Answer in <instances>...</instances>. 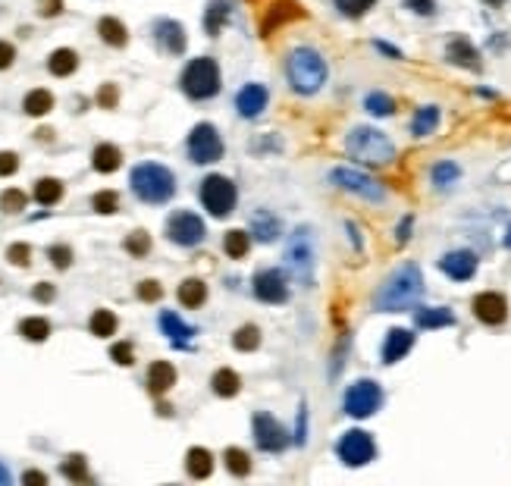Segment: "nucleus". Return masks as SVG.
<instances>
[{"instance_id":"nucleus-6","label":"nucleus","mask_w":511,"mask_h":486,"mask_svg":"<svg viewBox=\"0 0 511 486\" xmlns=\"http://www.w3.org/2000/svg\"><path fill=\"white\" fill-rule=\"evenodd\" d=\"M182 91L195 100H207L220 91V66L210 57H198L182 69Z\"/></svg>"},{"instance_id":"nucleus-31","label":"nucleus","mask_w":511,"mask_h":486,"mask_svg":"<svg viewBox=\"0 0 511 486\" xmlns=\"http://www.w3.org/2000/svg\"><path fill=\"white\" fill-rule=\"evenodd\" d=\"M414 320H418L420 329H439V326H452L455 324V314L445 311V308H420Z\"/></svg>"},{"instance_id":"nucleus-33","label":"nucleus","mask_w":511,"mask_h":486,"mask_svg":"<svg viewBox=\"0 0 511 486\" xmlns=\"http://www.w3.org/2000/svg\"><path fill=\"white\" fill-rule=\"evenodd\" d=\"M179 301H182L185 308H201V304L207 301V286H204L201 279H182V286H179Z\"/></svg>"},{"instance_id":"nucleus-60","label":"nucleus","mask_w":511,"mask_h":486,"mask_svg":"<svg viewBox=\"0 0 511 486\" xmlns=\"http://www.w3.org/2000/svg\"><path fill=\"white\" fill-rule=\"evenodd\" d=\"M408 229H411V217H408L405 223L398 226V242H402V245H405V242H408Z\"/></svg>"},{"instance_id":"nucleus-24","label":"nucleus","mask_w":511,"mask_h":486,"mask_svg":"<svg viewBox=\"0 0 511 486\" xmlns=\"http://www.w3.org/2000/svg\"><path fill=\"white\" fill-rule=\"evenodd\" d=\"M185 470L195 480H207V477L214 474V455L207 449H201V445H195V449H188V455H185Z\"/></svg>"},{"instance_id":"nucleus-48","label":"nucleus","mask_w":511,"mask_h":486,"mask_svg":"<svg viewBox=\"0 0 511 486\" xmlns=\"http://www.w3.org/2000/svg\"><path fill=\"white\" fill-rule=\"evenodd\" d=\"M110 358L120 367H132L135 364V348H132V342H116L113 348H110Z\"/></svg>"},{"instance_id":"nucleus-44","label":"nucleus","mask_w":511,"mask_h":486,"mask_svg":"<svg viewBox=\"0 0 511 486\" xmlns=\"http://www.w3.org/2000/svg\"><path fill=\"white\" fill-rule=\"evenodd\" d=\"M125 251H129V254H135V257H145L148 251H151V235H148L145 229L129 232V235H125Z\"/></svg>"},{"instance_id":"nucleus-37","label":"nucleus","mask_w":511,"mask_h":486,"mask_svg":"<svg viewBox=\"0 0 511 486\" xmlns=\"http://www.w3.org/2000/svg\"><path fill=\"white\" fill-rule=\"evenodd\" d=\"M436 125H439V110L436 107H420L418 116H414V123H411V132L418 138H423V135H430Z\"/></svg>"},{"instance_id":"nucleus-7","label":"nucleus","mask_w":511,"mask_h":486,"mask_svg":"<svg viewBox=\"0 0 511 486\" xmlns=\"http://www.w3.org/2000/svg\"><path fill=\"white\" fill-rule=\"evenodd\" d=\"M336 455H339V461L342 465H349V467L371 465L373 455H376L373 436L364 433V430H349V433H342L339 445H336Z\"/></svg>"},{"instance_id":"nucleus-52","label":"nucleus","mask_w":511,"mask_h":486,"mask_svg":"<svg viewBox=\"0 0 511 486\" xmlns=\"http://www.w3.org/2000/svg\"><path fill=\"white\" fill-rule=\"evenodd\" d=\"M116 104H120V91H116V85H100V91H98V107H104V110H113Z\"/></svg>"},{"instance_id":"nucleus-21","label":"nucleus","mask_w":511,"mask_h":486,"mask_svg":"<svg viewBox=\"0 0 511 486\" xmlns=\"http://www.w3.org/2000/svg\"><path fill=\"white\" fill-rule=\"evenodd\" d=\"M411 345H414V336L408 329H389L386 342H383V361L396 364V361H402L411 351Z\"/></svg>"},{"instance_id":"nucleus-47","label":"nucleus","mask_w":511,"mask_h":486,"mask_svg":"<svg viewBox=\"0 0 511 486\" xmlns=\"http://www.w3.org/2000/svg\"><path fill=\"white\" fill-rule=\"evenodd\" d=\"M135 295L141 298V301L154 304V301H160V298H163V286H160V282H157V279H145V282H138Z\"/></svg>"},{"instance_id":"nucleus-62","label":"nucleus","mask_w":511,"mask_h":486,"mask_svg":"<svg viewBox=\"0 0 511 486\" xmlns=\"http://www.w3.org/2000/svg\"><path fill=\"white\" fill-rule=\"evenodd\" d=\"M505 245L511 248V226H508V232H505Z\"/></svg>"},{"instance_id":"nucleus-27","label":"nucleus","mask_w":511,"mask_h":486,"mask_svg":"<svg viewBox=\"0 0 511 486\" xmlns=\"http://www.w3.org/2000/svg\"><path fill=\"white\" fill-rule=\"evenodd\" d=\"M98 35L104 38V44H110V47H123L129 41V31H125V26L116 16H104V19L98 22Z\"/></svg>"},{"instance_id":"nucleus-22","label":"nucleus","mask_w":511,"mask_h":486,"mask_svg":"<svg viewBox=\"0 0 511 486\" xmlns=\"http://www.w3.org/2000/svg\"><path fill=\"white\" fill-rule=\"evenodd\" d=\"M445 57L452 63H458V66H468V69H480V53H477V47L468 41V38H452L449 47H445Z\"/></svg>"},{"instance_id":"nucleus-20","label":"nucleus","mask_w":511,"mask_h":486,"mask_svg":"<svg viewBox=\"0 0 511 486\" xmlns=\"http://www.w3.org/2000/svg\"><path fill=\"white\" fill-rule=\"evenodd\" d=\"M172 386H176V367L170 361H154L148 367V389H151V395H163Z\"/></svg>"},{"instance_id":"nucleus-8","label":"nucleus","mask_w":511,"mask_h":486,"mask_svg":"<svg viewBox=\"0 0 511 486\" xmlns=\"http://www.w3.org/2000/svg\"><path fill=\"white\" fill-rule=\"evenodd\" d=\"M380 405L383 389L373 380H358L345 392V414H351V418H371V414L380 411Z\"/></svg>"},{"instance_id":"nucleus-4","label":"nucleus","mask_w":511,"mask_h":486,"mask_svg":"<svg viewBox=\"0 0 511 486\" xmlns=\"http://www.w3.org/2000/svg\"><path fill=\"white\" fill-rule=\"evenodd\" d=\"M345 148H349V154L355 157V160L371 163V167H383V163H389L392 157H396V145H392L380 129H367V125L351 129Z\"/></svg>"},{"instance_id":"nucleus-53","label":"nucleus","mask_w":511,"mask_h":486,"mask_svg":"<svg viewBox=\"0 0 511 486\" xmlns=\"http://www.w3.org/2000/svg\"><path fill=\"white\" fill-rule=\"evenodd\" d=\"M19 170V157H16L13 151H0V176H13V172Z\"/></svg>"},{"instance_id":"nucleus-34","label":"nucleus","mask_w":511,"mask_h":486,"mask_svg":"<svg viewBox=\"0 0 511 486\" xmlns=\"http://www.w3.org/2000/svg\"><path fill=\"white\" fill-rule=\"evenodd\" d=\"M88 326H91V336H98V339H110V336L116 333V314L107 311V308H98L91 314Z\"/></svg>"},{"instance_id":"nucleus-13","label":"nucleus","mask_w":511,"mask_h":486,"mask_svg":"<svg viewBox=\"0 0 511 486\" xmlns=\"http://www.w3.org/2000/svg\"><path fill=\"white\" fill-rule=\"evenodd\" d=\"M254 443L261 445L264 452H282L289 445V430L267 411L254 414Z\"/></svg>"},{"instance_id":"nucleus-45","label":"nucleus","mask_w":511,"mask_h":486,"mask_svg":"<svg viewBox=\"0 0 511 486\" xmlns=\"http://www.w3.org/2000/svg\"><path fill=\"white\" fill-rule=\"evenodd\" d=\"M26 195L19 192V188H6L4 195H0V210H6V214H19V210H26Z\"/></svg>"},{"instance_id":"nucleus-51","label":"nucleus","mask_w":511,"mask_h":486,"mask_svg":"<svg viewBox=\"0 0 511 486\" xmlns=\"http://www.w3.org/2000/svg\"><path fill=\"white\" fill-rule=\"evenodd\" d=\"M458 179V167L455 163H436L433 167V182L436 185H452Z\"/></svg>"},{"instance_id":"nucleus-38","label":"nucleus","mask_w":511,"mask_h":486,"mask_svg":"<svg viewBox=\"0 0 511 486\" xmlns=\"http://www.w3.org/2000/svg\"><path fill=\"white\" fill-rule=\"evenodd\" d=\"M223 248L229 257H245L248 248H251V235L242 232V229H229L223 235Z\"/></svg>"},{"instance_id":"nucleus-18","label":"nucleus","mask_w":511,"mask_h":486,"mask_svg":"<svg viewBox=\"0 0 511 486\" xmlns=\"http://www.w3.org/2000/svg\"><path fill=\"white\" fill-rule=\"evenodd\" d=\"M154 31H157V44H160L167 53H182L185 51V29L179 26L176 19H160L154 26Z\"/></svg>"},{"instance_id":"nucleus-50","label":"nucleus","mask_w":511,"mask_h":486,"mask_svg":"<svg viewBox=\"0 0 511 486\" xmlns=\"http://www.w3.org/2000/svg\"><path fill=\"white\" fill-rule=\"evenodd\" d=\"M6 261L16 264V267H29V261H31V248L26 245V242H16V245L6 248Z\"/></svg>"},{"instance_id":"nucleus-3","label":"nucleus","mask_w":511,"mask_h":486,"mask_svg":"<svg viewBox=\"0 0 511 486\" xmlns=\"http://www.w3.org/2000/svg\"><path fill=\"white\" fill-rule=\"evenodd\" d=\"M129 182H132V192L148 204H163L176 192V179H172V172L167 167H160V163H138V167L132 170Z\"/></svg>"},{"instance_id":"nucleus-10","label":"nucleus","mask_w":511,"mask_h":486,"mask_svg":"<svg viewBox=\"0 0 511 486\" xmlns=\"http://www.w3.org/2000/svg\"><path fill=\"white\" fill-rule=\"evenodd\" d=\"M201 204L214 217H229L235 207V185L226 176H207L201 182Z\"/></svg>"},{"instance_id":"nucleus-17","label":"nucleus","mask_w":511,"mask_h":486,"mask_svg":"<svg viewBox=\"0 0 511 486\" xmlns=\"http://www.w3.org/2000/svg\"><path fill=\"white\" fill-rule=\"evenodd\" d=\"M445 276H452L455 282H465L477 273V257L470 254V251H449V254L439 261Z\"/></svg>"},{"instance_id":"nucleus-46","label":"nucleus","mask_w":511,"mask_h":486,"mask_svg":"<svg viewBox=\"0 0 511 486\" xmlns=\"http://www.w3.org/2000/svg\"><path fill=\"white\" fill-rule=\"evenodd\" d=\"M376 0H336V6H339V13L351 16V19H358V16H364Z\"/></svg>"},{"instance_id":"nucleus-55","label":"nucleus","mask_w":511,"mask_h":486,"mask_svg":"<svg viewBox=\"0 0 511 486\" xmlns=\"http://www.w3.org/2000/svg\"><path fill=\"white\" fill-rule=\"evenodd\" d=\"M31 295H35V301L51 304V301H53V295H57V289H53L51 282H38V286H35V292H31Z\"/></svg>"},{"instance_id":"nucleus-11","label":"nucleus","mask_w":511,"mask_h":486,"mask_svg":"<svg viewBox=\"0 0 511 486\" xmlns=\"http://www.w3.org/2000/svg\"><path fill=\"white\" fill-rule=\"evenodd\" d=\"M329 179H333L339 188H345V192H351V195H358V198H364V201H383L386 198V192H383V185L376 182V179L371 176H364V172H358V170H333L329 172Z\"/></svg>"},{"instance_id":"nucleus-29","label":"nucleus","mask_w":511,"mask_h":486,"mask_svg":"<svg viewBox=\"0 0 511 486\" xmlns=\"http://www.w3.org/2000/svg\"><path fill=\"white\" fill-rule=\"evenodd\" d=\"M22 110H26L29 116H47L53 110V94L47 88H35L26 94V100H22Z\"/></svg>"},{"instance_id":"nucleus-59","label":"nucleus","mask_w":511,"mask_h":486,"mask_svg":"<svg viewBox=\"0 0 511 486\" xmlns=\"http://www.w3.org/2000/svg\"><path fill=\"white\" fill-rule=\"evenodd\" d=\"M22 483H29V486H44L47 483V474H41V470H26V474H22Z\"/></svg>"},{"instance_id":"nucleus-28","label":"nucleus","mask_w":511,"mask_h":486,"mask_svg":"<svg viewBox=\"0 0 511 486\" xmlns=\"http://www.w3.org/2000/svg\"><path fill=\"white\" fill-rule=\"evenodd\" d=\"M210 386H214V392L217 395H223V398H232L235 392L242 389V376L235 373V371H229V367H220V371L210 376Z\"/></svg>"},{"instance_id":"nucleus-1","label":"nucleus","mask_w":511,"mask_h":486,"mask_svg":"<svg viewBox=\"0 0 511 486\" xmlns=\"http://www.w3.org/2000/svg\"><path fill=\"white\" fill-rule=\"evenodd\" d=\"M423 292V276L418 264H402L376 292V311H405Z\"/></svg>"},{"instance_id":"nucleus-26","label":"nucleus","mask_w":511,"mask_h":486,"mask_svg":"<svg viewBox=\"0 0 511 486\" xmlns=\"http://www.w3.org/2000/svg\"><path fill=\"white\" fill-rule=\"evenodd\" d=\"M47 69H51L53 76H60V78L73 76L76 69H78V53L73 51V47H60V51L51 53V60H47Z\"/></svg>"},{"instance_id":"nucleus-49","label":"nucleus","mask_w":511,"mask_h":486,"mask_svg":"<svg viewBox=\"0 0 511 486\" xmlns=\"http://www.w3.org/2000/svg\"><path fill=\"white\" fill-rule=\"evenodd\" d=\"M47 257H51V264L57 267V270H66V267L73 264V248L69 245H51L47 248Z\"/></svg>"},{"instance_id":"nucleus-35","label":"nucleus","mask_w":511,"mask_h":486,"mask_svg":"<svg viewBox=\"0 0 511 486\" xmlns=\"http://www.w3.org/2000/svg\"><path fill=\"white\" fill-rule=\"evenodd\" d=\"M19 336L29 342H44L47 336H51V324H47L44 317H26L19 324Z\"/></svg>"},{"instance_id":"nucleus-61","label":"nucleus","mask_w":511,"mask_h":486,"mask_svg":"<svg viewBox=\"0 0 511 486\" xmlns=\"http://www.w3.org/2000/svg\"><path fill=\"white\" fill-rule=\"evenodd\" d=\"M0 483H10V470L0 467Z\"/></svg>"},{"instance_id":"nucleus-19","label":"nucleus","mask_w":511,"mask_h":486,"mask_svg":"<svg viewBox=\"0 0 511 486\" xmlns=\"http://www.w3.org/2000/svg\"><path fill=\"white\" fill-rule=\"evenodd\" d=\"M235 107H239L242 116L254 120V116L267 107V88H264V85H245V88L235 94Z\"/></svg>"},{"instance_id":"nucleus-5","label":"nucleus","mask_w":511,"mask_h":486,"mask_svg":"<svg viewBox=\"0 0 511 486\" xmlns=\"http://www.w3.org/2000/svg\"><path fill=\"white\" fill-rule=\"evenodd\" d=\"M314 264H317L314 232H311V226H298V229L292 232V239H289V245H286V267H289V273L301 282V286H311Z\"/></svg>"},{"instance_id":"nucleus-42","label":"nucleus","mask_w":511,"mask_h":486,"mask_svg":"<svg viewBox=\"0 0 511 486\" xmlns=\"http://www.w3.org/2000/svg\"><path fill=\"white\" fill-rule=\"evenodd\" d=\"M223 461H226V467H229V474H235V477H245L251 470V458H248V452H242V449H226Z\"/></svg>"},{"instance_id":"nucleus-36","label":"nucleus","mask_w":511,"mask_h":486,"mask_svg":"<svg viewBox=\"0 0 511 486\" xmlns=\"http://www.w3.org/2000/svg\"><path fill=\"white\" fill-rule=\"evenodd\" d=\"M226 16H229V4H226V0H210L207 16H204V29H207V35H217V31L223 29Z\"/></svg>"},{"instance_id":"nucleus-40","label":"nucleus","mask_w":511,"mask_h":486,"mask_svg":"<svg viewBox=\"0 0 511 486\" xmlns=\"http://www.w3.org/2000/svg\"><path fill=\"white\" fill-rule=\"evenodd\" d=\"M63 477L73 483H88V465H85L82 455H69V458L63 461Z\"/></svg>"},{"instance_id":"nucleus-32","label":"nucleus","mask_w":511,"mask_h":486,"mask_svg":"<svg viewBox=\"0 0 511 486\" xmlns=\"http://www.w3.org/2000/svg\"><path fill=\"white\" fill-rule=\"evenodd\" d=\"M251 235L261 242H273L279 235V219L273 214H267V210H261V214H254V219H251Z\"/></svg>"},{"instance_id":"nucleus-39","label":"nucleus","mask_w":511,"mask_h":486,"mask_svg":"<svg viewBox=\"0 0 511 486\" xmlns=\"http://www.w3.org/2000/svg\"><path fill=\"white\" fill-rule=\"evenodd\" d=\"M232 345H235L239 351H254L257 345H261V329L251 326V324H248V326H239V329L232 333Z\"/></svg>"},{"instance_id":"nucleus-2","label":"nucleus","mask_w":511,"mask_h":486,"mask_svg":"<svg viewBox=\"0 0 511 486\" xmlns=\"http://www.w3.org/2000/svg\"><path fill=\"white\" fill-rule=\"evenodd\" d=\"M286 76H289L292 91L314 94L324 88V82H326V63L317 51H311V47H295V51L289 53Z\"/></svg>"},{"instance_id":"nucleus-43","label":"nucleus","mask_w":511,"mask_h":486,"mask_svg":"<svg viewBox=\"0 0 511 486\" xmlns=\"http://www.w3.org/2000/svg\"><path fill=\"white\" fill-rule=\"evenodd\" d=\"M91 207L98 210V214H104V217L116 214V207H120V195L110 192V188H104V192H98V195L91 198Z\"/></svg>"},{"instance_id":"nucleus-12","label":"nucleus","mask_w":511,"mask_h":486,"mask_svg":"<svg viewBox=\"0 0 511 486\" xmlns=\"http://www.w3.org/2000/svg\"><path fill=\"white\" fill-rule=\"evenodd\" d=\"M167 235H170V242H176V245L195 248V245H201V239H204V223H201L198 214H192V210H176L167 223Z\"/></svg>"},{"instance_id":"nucleus-25","label":"nucleus","mask_w":511,"mask_h":486,"mask_svg":"<svg viewBox=\"0 0 511 486\" xmlns=\"http://www.w3.org/2000/svg\"><path fill=\"white\" fill-rule=\"evenodd\" d=\"M120 163H123V154H120V148L116 145H98L94 148V154H91V167L98 170V172H116L120 170Z\"/></svg>"},{"instance_id":"nucleus-56","label":"nucleus","mask_w":511,"mask_h":486,"mask_svg":"<svg viewBox=\"0 0 511 486\" xmlns=\"http://www.w3.org/2000/svg\"><path fill=\"white\" fill-rule=\"evenodd\" d=\"M16 60V47L10 41H0V69H10Z\"/></svg>"},{"instance_id":"nucleus-41","label":"nucleus","mask_w":511,"mask_h":486,"mask_svg":"<svg viewBox=\"0 0 511 486\" xmlns=\"http://www.w3.org/2000/svg\"><path fill=\"white\" fill-rule=\"evenodd\" d=\"M364 107H367V113H373V116H389L392 110H396V100L383 91H371L364 98Z\"/></svg>"},{"instance_id":"nucleus-15","label":"nucleus","mask_w":511,"mask_h":486,"mask_svg":"<svg viewBox=\"0 0 511 486\" xmlns=\"http://www.w3.org/2000/svg\"><path fill=\"white\" fill-rule=\"evenodd\" d=\"M474 317L483 320V324H490V326L505 324V317H508V301H505V298H502L499 292H480V295L474 298Z\"/></svg>"},{"instance_id":"nucleus-14","label":"nucleus","mask_w":511,"mask_h":486,"mask_svg":"<svg viewBox=\"0 0 511 486\" xmlns=\"http://www.w3.org/2000/svg\"><path fill=\"white\" fill-rule=\"evenodd\" d=\"M254 295L267 304H282L289 298L286 276L279 270H257L254 273Z\"/></svg>"},{"instance_id":"nucleus-16","label":"nucleus","mask_w":511,"mask_h":486,"mask_svg":"<svg viewBox=\"0 0 511 486\" xmlns=\"http://www.w3.org/2000/svg\"><path fill=\"white\" fill-rule=\"evenodd\" d=\"M304 10L295 4V0H273L270 6H267V16H264V22H261V31H264V38L267 35H273L282 22H289V19H301Z\"/></svg>"},{"instance_id":"nucleus-9","label":"nucleus","mask_w":511,"mask_h":486,"mask_svg":"<svg viewBox=\"0 0 511 486\" xmlns=\"http://www.w3.org/2000/svg\"><path fill=\"white\" fill-rule=\"evenodd\" d=\"M188 157L195 163H217L223 157V138L210 123H198L188 132Z\"/></svg>"},{"instance_id":"nucleus-63","label":"nucleus","mask_w":511,"mask_h":486,"mask_svg":"<svg viewBox=\"0 0 511 486\" xmlns=\"http://www.w3.org/2000/svg\"><path fill=\"white\" fill-rule=\"evenodd\" d=\"M486 4H505V0H486Z\"/></svg>"},{"instance_id":"nucleus-30","label":"nucleus","mask_w":511,"mask_h":486,"mask_svg":"<svg viewBox=\"0 0 511 486\" xmlns=\"http://www.w3.org/2000/svg\"><path fill=\"white\" fill-rule=\"evenodd\" d=\"M35 201L38 204H44V207H51V204H57L63 198V182L60 179H53V176H44V179H38L35 182Z\"/></svg>"},{"instance_id":"nucleus-58","label":"nucleus","mask_w":511,"mask_h":486,"mask_svg":"<svg viewBox=\"0 0 511 486\" xmlns=\"http://www.w3.org/2000/svg\"><path fill=\"white\" fill-rule=\"evenodd\" d=\"M304 430H308V408L301 405V411H298V427H295V443L304 445Z\"/></svg>"},{"instance_id":"nucleus-23","label":"nucleus","mask_w":511,"mask_h":486,"mask_svg":"<svg viewBox=\"0 0 511 486\" xmlns=\"http://www.w3.org/2000/svg\"><path fill=\"white\" fill-rule=\"evenodd\" d=\"M160 329L172 339V345H179V348H185L188 342H192V336H195V329L182 324L179 320V314H172V311H163L160 314Z\"/></svg>"},{"instance_id":"nucleus-57","label":"nucleus","mask_w":511,"mask_h":486,"mask_svg":"<svg viewBox=\"0 0 511 486\" xmlns=\"http://www.w3.org/2000/svg\"><path fill=\"white\" fill-rule=\"evenodd\" d=\"M405 6H408V10H414V13H420V16H430V13L436 10L433 0H405Z\"/></svg>"},{"instance_id":"nucleus-54","label":"nucleus","mask_w":511,"mask_h":486,"mask_svg":"<svg viewBox=\"0 0 511 486\" xmlns=\"http://www.w3.org/2000/svg\"><path fill=\"white\" fill-rule=\"evenodd\" d=\"M38 13H41L44 19H53V16L63 13V0H38Z\"/></svg>"}]
</instances>
